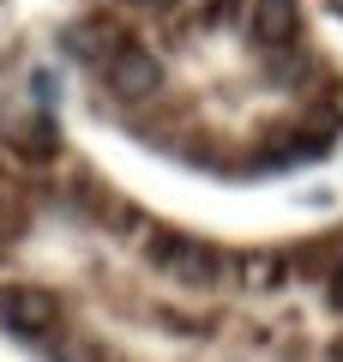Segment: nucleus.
Segmentation results:
<instances>
[{"label":"nucleus","instance_id":"1","mask_svg":"<svg viewBox=\"0 0 343 362\" xmlns=\"http://www.w3.org/2000/svg\"><path fill=\"white\" fill-rule=\"evenodd\" d=\"M61 320V302L42 284H0V326L18 338H49Z\"/></svg>","mask_w":343,"mask_h":362},{"label":"nucleus","instance_id":"2","mask_svg":"<svg viewBox=\"0 0 343 362\" xmlns=\"http://www.w3.org/2000/svg\"><path fill=\"white\" fill-rule=\"evenodd\" d=\"M102 78H109L114 97H127V103H145V97L163 85V61H157L145 42H121V49L109 54V66H102Z\"/></svg>","mask_w":343,"mask_h":362},{"label":"nucleus","instance_id":"3","mask_svg":"<svg viewBox=\"0 0 343 362\" xmlns=\"http://www.w3.org/2000/svg\"><path fill=\"white\" fill-rule=\"evenodd\" d=\"M157 242H163V247H157V259H163V266L175 272L181 284L205 290V284L217 278V254H211L205 242H175V235H157Z\"/></svg>","mask_w":343,"mask_h":362},{"label":"nucleus","instance_id":"4","mask_svg":"<svg viewBox=\"0 0 343 362\" xmlns=\"http://www.w3.org/2000/svg\"><path fill=\"white\" fill-rule=\"evenodd\" d=\"M247 25H253V37L265 42V49H283V42H295V30H301V0H253V6H247Z\"/></svg>","mask_w":343,"mask_h":362},{"label":"nucleus","instance_id":"5","mask_svg":"<svg viewBox=\"0 0 343 362\" xmlns=\"http://www.w3.org/2000/svg\"><path fill=\"white\" fill-rule=\"evenodd\" d=\"M49 362H102V350L90 344V338H61V344L49 350Z\"/></svg>","mask_w":343,"mask_h":362},{"label":"nucleus","instance_id":"6","mask_svg":"<svg viewBox=\"0 0 343 362\" xmlns=\"http://www.w3.org/2000/svg\"><path fill=\"white\" fill-rule=\"evenodd\" d=\"M331 308L343 314V259H337V272H331Z\"/></svg>","mask_w":343,"mask_h":362},{"label":"nucleus","instance_id":"7","mask_svg":"<svg viewBox=\"0 0 343 362\" xmlns=\"http://www.w3.org/2000/svg\"><path fill=\"white\" fill-rule=\"evenodd\" d=\"M331 356H337V362H343V338H337V344H331Z\"/></svg>","mask_w":343,"mask_h":362},{"label":"nucleus","instance_id":"8","mask_svg":"<svg viewBox=\"0 0 343 362\" xmlns=\"http://www.w3.org/2000/svg\"><path fill=\"white\" fill-rule=\"evenodd\" d=\"M151 6H181V0H151Z\"/></svg>","mask_w":343,"mask_h":362}]
</instances>
